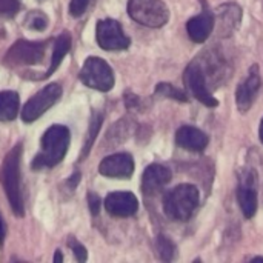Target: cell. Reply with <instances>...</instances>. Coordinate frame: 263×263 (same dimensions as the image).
I'll return each mask as SVG.
<instances>
[{"label": "cell", "instance_id": "obj_9", "mask_svg": "<svg viewBox=\"0 0 263 263\" xmlns=\"http://www.w3.org/2000/svg\"><path fill=\"white\" fill-rule=\"evenodd\" d=\"M183 79H185L186 88L191 91V94H193L200 103H203L205 106H210V108H214V106L219 105L217 99L211 94V91H210L208 86H206V80H205L203 69H202L197 63L188 65V68L185 69Z\"/></svg>", "mask_w": 263, "mask_h": 263}, {"label": "cell", "instance_id": "obj_24", "mask_svg": "<svg viewBox=\"0 0 263 263\" xmlns=\"http://www.w3.org/2000/svg\"><path fill=\"white\" fill-rule=\"evenodd\" d=\"M68 247L72 250V253H74V256H76V259H77V262L83 263L86 259H88V253H86V248L82 245V243H79L76 239H69L68 240Z\"/></svg>", "mask_w": 263, "mask_h": 263}, {"label": "cell", "instance_id": "obj_8", "mask_svg": "<svg viewBox=\"0 0 263 263\" xmlns=\"http://www.w3.org/2000/svg\"><path fill=\"white\" fill-rule=\"evenodd\" d=\"M46 42L17 40L6 52L5 63L9 66L17 65H37L43 60L46 51Z\"/></svg>", "mask_w": 263, "mask_h": 263}, {"label": "cell", "instance_id": "obj_15", "mask_svg": "<svg viewBox=\"0 0 263 263\" xmlns=\"http://www.w3.org/2000/svg\"><path fill=\"white\" fill-rule=\"evenodd\" d=\"M214 23H216L214 14L208 8H205L200 14H197L188 20V23H186L188 35L191 37L193 42L203 43L211 35V32L214 29Z\"/></svg>", "mask_w": 263, "mask_h": 263}, {"label": "cell", "instance_id": "obj_31", "mask_svg": "<svg viewBox=\"0 0 263 263\" xmlns=\"http://www.w3.org/2000/svg\"><path fill=\"white\" fill-rule=\"evenodd\" d=\"M259 136H260V142L263 143V119H262V122H260V129H259Z\"/></svg>", "mask_w": 263, "mask_h": 263}, {"label": "cell", "instance_id": "obj_12", "mask_svg": "<svg viewBox=\"0 0 263 263\" xmlns=\"http://www.w3.org/2000/svg\"><path fill=\"white\" fill-rule=\"evenodd\" d=\"M260 85H262V79L259 72V65H253L247 80L240 83L236 91V102H237V108L240 112H247L253 106L259 94Z\"/></svg>", "mask_w": 263, "mask_h": 263}, {"label": "cell", "instance_id": "obj_16", "mask_svg": "<svg viewBox=\"0 0 263 263\" xmlns=\"http://www.w3.org/2000/svg\"><path fill=\"white\" fill-rule=\"evenodd\" d=\"M208 142H210L208 136L196 126L186 125L179 128V131L176 133V143L186 151L202 153L208 146Z\"/></svg>", "mask_w": 263, "mask_h": 263}, {"label": "cell", "instance_id": "obj_32", "mask_svg": "<svg viewBox=\"0 0 263 263\" xmlns=\"http://www.w3.org/2000/svg\"><path fill=\"white\" fill-rule=\"evenodd\" d=\"M256 260H260V262H263V257H254V259H253V262H256Z\"/></svg>", "mask_w": 263, "mask_h": 263}, {"label": "cell", "instance_id": "obj_3", "mask_svg": "<svg viewBox=\"0 0 263 263\" xmlns=\"http://www.w3.org/2000/svg\"><path fill=\"white\" fill-rule=\"evenodd\" d=\"M199 199L200 194L194 185H179L165 196L163 211L173 220L186 222L191 219L196 208L199 206Z\"/></svg>", "mask_w": 263, "mask_h": 263}, {"label": "cell", "instance_id": "obj_26", "mask_svg": "<svg viewBox=\"0 0 263 263\" xmlns=\"http://www.w3.org/2000/svg\"><path fill=\"white\" fill-rule=\"evenodd\" d=\"M88 3H89V0H71L69 14H71L72 17H80V15L86 11Z\"/></svg>", "mask_w": 263, "mask_h": 263}, {"label": "cell", "instance_id": "obj_10", "mask_svg": "<svg viewBox=\"0 0 263 263\" xmlns=\"http://www.w3.org/2000/svg\"><path fill=\"white\" fill-rule=\"evenodd\" d=\"M237 202L247 219H251L257 213V177L256 173L248 170L242 174L237 188Z\"/></svg>", "mask_w": 263, "mask_h": 263}, {"label": "cell", "instance_id": "obj_11", "mask_svg": "<svg viewBox=\"0 0 263 263\" xmlns=\"http://www.w3.org/2000/svg\"><path fill=\"white\" fill-rule=\"evenodd\" d=\"M99 173L109 179H129L134 173V159L128 153L108 156L100 162Z\"/></svg>", "mask_w": 263, "mask_h": 263}, {"label": "cell", "instance_id": "obj_21", "mask_svg": "<svg viewBox=\"0 0 263 263\" xmlns=\"http://www.w3.org/2000/svg\"><path fill=\"white\" fill-rule=\"evenodd\" d=\"M25 26L32 31H43L48 26V18L42 11H31L25 18Z\"/></svg>", "mask_w": 263, "mask_h": 263}, {"label": "cell", "instance_id": "obj_23", "mask_svg": "<svg viewBox=\"0 0 263 263\" xmlns=\"http://www.w3.org/2000/svg\"><path fill=\"white\" fill-rule=\"evenodd\" d=\"M102 125V114H94V117L91 119V125H89V133H88V137H86V142H85V146H83V151H82V157L80 159H85L96 140V136L99 133V128Z\"/></svg>", "mask_w": 263, "mask_h": 263}, {"label": "cell", "instance_id": "obj_30", "mask_svg": "<svg viewBox=\"0 0 263 263\" xmlns=\"http://www.w3.org/2000/svg\"><path fill=\"white\" fill-rule=\"evenodd\" d=\"M54 262H55V263L63 262V254H62V251H55V256H54Z\"/></svg>", "mask_w": 263, "mask_h": 263}, {"label": "cell", "instance_id": "obj_13", "mask_svg": "<svg viewBox=\"0 0 263 263\" xmlns=\"http://www.w3.org/2000/svg\"><path fill=\"white\" fill-rule=\"evenodd\" d=\"M105 210L114 217H129L139 210V200L133 193H111L105 199Z\"/></svg>", "mask_w": 263, "mask_h": 263}, {"label": "cell", "instance_id": "obj_29", "mask_svg": "<svg viewBox=\"0 0 263 263\" xmlns=\"http://www.w3.org/2000/svg\"><path fill=\"white\" fill-rule=\"evenodd\" d=\"M79 179H80V174H79V173L72 174V176H71V179H69V182H68V183H69V186H76V185L79 183Z\"/></svg>", "mask_w": 263, "mask_h": 263}, {"label": "cell", "instance_id": "obj_22", "mask_svg": "<svg viewBox=\"0 0 263 263\" xmlns=\"http://www.w3.org/2000/svg\"><path fill=\"white\" fill-rule=\"evenodd\" d=\"M156 92L160 94V96H165L168 99L177 100V102H188V96L185 94V91L177 89L171 83H159L157 88H156Z\"/></svg>", "mask_w": 263, "mask_h": 263}, {"label": "cell", "instance_id": "obj_18", "mask_svg": "<svg viewBox=\"0 0 263 263\" xmlns=\"http://www.w3.org/2000/svg\"><path fill=\"white\" fill-rule=\"evenodd\" d=\"M20 106V99L15 91L0 92V122L14 120Z\"/></svg>", "mask_w": 263, "mask_h": 263}, {"label": "cell", "instance_id": "obj_4", "mask_svg": "<svg viewBox=\"0 0 263 263\" xmlns=\"http://www.w3.org/2000/svg\"><path fill=\"white\" fill-rule=\"evenodd\" d=\"M128 14L143 26L160 28L170 18V11L162 0H129Z\"/></svg>", "mask_w": 263, "mask_h": 263}, {"label": "cell", "instance_id": "obj_14", "mask_svg": "<svg viewBox=\"0 0 263 263\" xmlns=\"http://www.w3.org/2000/svg\"><path fill=\"white\" fill-rule=\"evenodd\" d=\"M171 180V171L170 168L153 163L149 165L142 176V191L145 196H154L157 194L165 185H168Z\"/></svg>", "mask_w": 263, "mask_h": 263}, {"label": "cell", "instance_id": "obj_1", "mask_svg": "<svg viewBox=\"0 0 263 263\" xmlns=\"http://www.w3.org/2000/svg\"><path fill=\"white\" fill-rule=\"evenodd\" d=\"M69 148V129L63 125H52L42 136L40 153L34 157L31 168L35 171L59 165Z\"/></svg>", "mask_w": 263, "mask_h": 263}, {"label": "cell", "instance_id": "obj_28", "mask_svg": "<svg viewBox=\"0 0 263 263\" xmlns=\"http://www.w3.org/2000/svg\"><path fill=\"white\" fill-rule=\"evenodd\" d=\"M5 233H6V228H5V222L0 216V245H3V239H5Z\"/></svg>", "mask_w": 263, "mask_h": 263}, {"label": "cell", "instance_id": "obj_6", "mask_svg": "<svg viewBox=\"0 0 263 263\" xmlns=\"http://www.w3.org/2000/svg\"><path fill=\"white\" fill-rule=\"evenodd\" d=\"M62 97V86L59 83H49L37 94H34L23 106L22 119L26 123H31L42 117L59 99Z\"/></svg>", "mask_w": 263, "mask_h": 263}, {"label": "cell", "instance_id": "obj_27", "mask_svg": "<svg viewBox=\"0 0 263 263\" xmlns=\"http://www.w3.org/2000/svg\"><path fill=\"white\" fill-rule=\"evenodd\" d=\"M88 206H89V211L92 216H97L99 211H100V197L97 194H89L88 196Z\"/></svg>", "mask_w": 263, "mask_h": 263}, {"label": "cell", "instance_id": "obj_25", "mask_svg": "<svg viewBox=\"0 0 263 263\" xmlns=\"http://www.w3.org/2000/svg\"><path fill=\"white\" fill-rule=\"evenodd\" d=\"M20 8L18 0H0V15H14Z\"/></svg>", "mask_w": 263, "mask_h": 263}, {"label": "cell", "instance_id": "obj_7", "mask_svg": "<svg viewBox=\"0 0 263 263\" xmlns=\"http://www.w3.org/2000/svg\"><path fill=\"white\" fill-rule=\"evenodd\" d=\"M96 39L99 46L105 51H122L131 43L129 37L123 32L122 25L114 18H103L97 22Z\"/></svg>", "mask_w": 263, "mask_h": 263}, {"label": "cell", "instance_id": "obj_20", "mask_svg": "<svg viewBox=\"0 0 263 263\" xmlns=\"http://www.w3.org/2000/svg\"><path fill=\"white\" fill-rule=\"evenodd\" d=\"M156 248L163 262H171L176 256V245L166 237V236H159L156 240Z\"/></svg>", "mask_w": 263, "mask_h": 263}, {"label": "cell", "instance_id": "obj_2", "mask_svg": "<svg viewBox=\"0 0 263 263\" xmlns=\"http://www.w3.org/2000/svg\"><path fill=\"white\" fill-rule=\"evenodd\" d=\"M20 157H22V143L15 145L3 160L0 180L8 196L9 205L17 217L25 214V203H23V193L20 185Z\"/></svg>", "mask_w": 263, "mask_h": 263}, {"label": "cell", "instance_id": "obj_19", "mask_svg": "<svg viewBox=\"0 0 263 263\" xmlns=\"http://www.w3.org/2000/svg\"><path fill=\"white\" fill-rule=\"evenodd\" d=\"M69 48H71V37L68 35V34H62V35H59L57 39H55V42H54V51H52V60H51V66L48 68V71L42 76V79L40 80H43V79H46V77H49L57 68H59V65L62 63V60H63V57L66 55V52L69 51Z\"/></svg>", "mask_w": 263, "mask_h": 263}, {"label": "cell", "instance_id": "obj_17", "mask_svg": "<svg viewBox=\"0 0 263 263\" xmlns=\"http://www.w3.org/2000/svg\"><path fill=\"white\" fill-rule=\"evenodd\" d=\"M220 25L222 35H231L242 20V9L236 3H223L217 11L216 17Z\"/></svg>", "mask_w": 263, "mask_h": 263}, {"label": "cell", "instance_id": "obj_5", "mask_svg": "<svg viewBox=\"0 0 263 263\" xmlns=\"http://www.w3.org/2000/svg\"><path fill=\"white\" fill-rule=\"evenodd\" d=\"M80 80L88 88L106 92L114 86V72L103 59L88 57L80 71Z\"/></svg>", "mask_w": 263, "mask_h": 263}]
</instances>
